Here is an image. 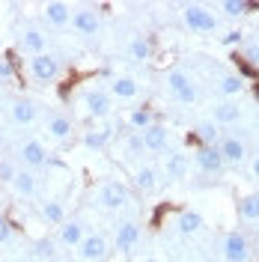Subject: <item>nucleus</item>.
I'll return each instance as SVG.
<instances>
[{
  "label": "nucleus",
  "instance_id": "obj_1",
  "mask_svg": "<svg viewBox=\"0 0 259 262\" xmlns=\"http://www.w3.org/2000/svg\"><path fill=\"white\" fill-rule=\"evenodd\" d=\"M185 24L191 27V30L197 33H214L218 30V18L211 15L206 6H197V3H191V6H185Z\"/></svg>",
  "mask_w": 259,
  "mask_h": 262
},
{
  "label": "nucleus",
  "instance_id": "obj_2",
  "mask_svg": "<svg viewBox=\"0 0 259 262\" xmlns=\"http://www.w3.org/2000/svg\"><path fill=\"white\" fill-rule=\"evenodd\" d=\"M30 69H33V78L39 83H51V81H57V75H60V60L54 54H39V57L30 60Z\"/></svg>",
  "mask_w": 259,
  "mask_h": 262
},
{
  "label": "nucleus",
  "instance_id": "obj_3",
  "mask_svg": "<svg viewBox=\"0 0 259 262\" xmlns=\"http://www.w3.org/2000/svg\"><path fill=\"white\" fill-rule=\"evenodd\" d=\"M167 86H170L173 98H176V101H182V104H191V101L197 98L194 81H191L185 72H170V75H167Z\"/></svg>",
  "mask_w": 259,
  "mask_h": 262
},
{
  "label": "nucleus",
  "instance_id": "obj_4",
  "mask_svg": "<svg viewBox=\"0 0 259 262\" xmlns=\"http://www.w3.org/2000/svg\"><path fill=\"white\" fill-rule=\"evenodd\" d=\"M224 262H250V245L242 232H227L224 238Z\"/></svg>",
  "mask_w": 259,
  "mask_h": 262
},
{
  "label": "nucleus",
  "instance_id": "obj_5",
  "mask_svg": "<svg viewBox=\"0 0 259 262\" xmlns=\"http://www.w3.org/2000/svg\"><path fill=\"white\" fill-rule=\"evenodd\" d=\"M78 253H81L83 262H101L107 256V238H104L101 232L83 235V242L78 245Z\"/></svg>",
  "mask_w": 259,
  "mask_h": 262
},
{
  "label": "nucleus",
  "instance_id": "obj_6",
  "mask_svg": "<svg viewBox=\"0 0 259 262\" xmlns=\"http://www.w3.org/2000/svg\"><path fill=\"white\" fill-rule=\"evenodd\" d=\"M98 200H101L104 209H122L131 200V191H128V185H122V182H107V185L101 188Z\"/></svg>",
  "mask_w": 259,
  "mask_h": 262
},
{
  "label": "nucleus",
  "instance_id": "obj_7",
  "mask_svg": "<svg viewBox=\"0 0 259 262\" xmlns=\"http://www.w3.org/2000/svg\"><path fill=\"white\" fill-rule=\"evenodd\" d=\"M194 158L206 173H221V170H224V158H221L218 146H200Z\"/></svg>",
  "mask_w": 259,
  "mask_h": 262
},
{
  "label": "nucleus",
  "instance_id": "obj_8",
  "mask_svg": "<svg viewBox=\"0 0 259 262\" xmlns=\"http://www.w3.org/2000/svg\"><path fill=\"white\" fill-rule=\"evenodd\" d=\"M143 137V149H152V152H158V149L167 146V137H170V131H167V125H161V122H152L149 128L140 134Z\"/></svg>",
  "mask_w": 259,
  "mask_h": 262
},
{
  "label": "nucleus",
  "instance_id": "obj_9",
  "mask_svg": "<svg viewBox=\"0 0 259 262\" xmlns=\"http://www.w3.org/2000/svg\"><path fill=\"white\" fill-rule=\"evenodd\" d=\"M83 104H87V111L93 116H107L111 114V96L104 93V90H90L87 96H83Z\"/></svg>",
  "mask_w": 259,
  "mask_h": 262
},
{
  "label": "nucleus",
  "instance_id": "obj_10",
  "mask_svg": "<svg viewBox=\"0 0 259 262\" xmlns=\"http://www.w3.org/2000/svg\"><path fill=\"white\" fill-rule=\"evenodd\" d=\"M218 152H221L224 164H242L244 161V143L239 137H224L218 143Z\"/></svg>",
  "mask_w": 259,
  "mask_h": 262
},
{
  "label": "nucleus",
  "instance_id": "obj_11",
  "mask_svg": "<svg viewBox=\"0 0 259 262\" xmlns=\"http://www.w3.org/2000/svg\"><path fill=\"white\" fill-rule=\"evenodd\" d=\"M137 238H140V227H137L134 221H125V224L116 227V247H119L122 253H128L131 247L137 245Z\"/></svg>",
  "mask_w": 259,
  "mask_h": 262
},
{
  "label": "nucleus",
  "instance_id": "obj_12",
  "mask_svg": "<svg viewBox=\"0 0 259 262\" xmlns=\"http://www.w3.org/2000/svg\"><path fill=\"white\" fill-rule=\"evenodd\" d=\"M72 24H75V30L81 33V36H96V33H98L96 9H78V12L72 15Z\"/></svg>",
  "mask_w": 259,
  "mask_h": 262
},
{
  "label": "nucleus",
  "instance_id": "obj_13",
  "mask_svg": "<svg viewBox=\"0 0 259 262\" xmlns=\"http://www.w3.org/2000/svg\"><path fill=\"white\" fill-rule=\"evenodd\" d=\"M21 158L27 167H42V164L48 161V149L42 146L39 140H27L24 146H21Z\"/></svg>",
  "mask_w": 259,
  "mask_h": 262
},
{
  "label": "nucleus",
  "instance_id": "obj_14",
  "mask_svg": "<svg viewBox=\"0 0 259 262\" xmlns=\"http://www.w3.org/2000/svg\"><path fill=\"white\" fill-rule=\"evenodd\" d=\"M45 21L54 24V27H63V24L72 21V9L60 0H51V3H45Z\"/></svg>",
  "mask_w": 259,
  "mask_h": 262
},
{
  "label": "nucleus",
  "instance_id": "obj_15",
  "mask_svg": "<svg viewBox=\"0 0 259 262\" xmlns=\"http://www.w3.org/2000/svg\"><path fill=\"white\" fill-rule=\"evenodd\" d=\"M242 119V107L235 101H221L214 104V125H232Z\"/></svg>",
  "mask_w": 259,
  "mask_h": 262
},
{
  "label": "nucleus",
  "instance_id": "obj_16",
  "mask_svg": "<svg viewBox=\"0 0 259 262\" xmlns=\"http://www.w3.org/2000/svg\"><path fill=\"white\" fill-rule=\"evenodd\" d=\"M21 48L33 54V57H39V54H45V36L36 30V27H27V30L21 33Z\"/></svg>",
  "mask_w": 259,
  "mask_h": 262
},
{
  "label": "nucleus",
  "instance_id": "obj_17",
  "mask_svg": "<svg viewBox=\"0 0 259 262\" xmlns=\"http://www.w3.org/2000/svg\"><path fill=\"white\" fill-rule=\"evenodd\" d=\"M12 119H15L18 125H30L33 119H36V104H33L30 98H18L15 104H12Z\"/></svg>",
  "mask_w": 259,
  "mask_h": 262
},
{
  "label": "nucleus",
  "instance_id": "obj_18",
  "mask_svg": "<svg viewBox=\"0 0 259 262\" xmlns=\"http://www.w3.org/2000/svg\"><path fill=\"white\" fill-rule=\"evenodd\" d=\"M60 242L69 247H78L83 242V227L78 221H66L63 227H60Z\"/></svg>",
  "mask_w": 259,
  "mask_h": 262
},
{
  "label": "nucleus",
  "instance_id": "obj_19",
  "mask_svg": "<svg viewBox=\"0 0 259 262\" xmlns=\"http://www.w3.org/2000/svg\"><path fill=\"white\" fill-rule=\"evenodd\" d=\"M12 188L21 196H33L36 194V176H33L30 170H21V173H15V179H12Z\"/></svg>",
  "mask_w": 259,
  "mask_h": 262
},
{
  "label": "nucleus",
  "instance_id": "obj_20",
  "mask_svg": "<svg viewBox=\"0 0 259 262\" xmlns=\"http://www.w3.org/2000/svg\"><path fill=\"white\" fill-rule=\"evenodd\" d=\"M42 217L48 221V224H54V227H63L66 224V209L60 200H48L45 206H42Z\"/></svg>",
  "mask_w": 259,
  "mask_h": 262
},
{
  "label": "nucleus",
  "instance_id": "obj_21",
  "mask_svg": "<svg viewBox=\"0 0 259 262\" xmlns=\"http://www.w3.org/2000/svg\"><path fill=\"white\" fill-rule=\"evenodd\" d=\"M48 134L54 140H66L72 134V119L69 116H51L48 119Z\"/></svg>",
  "mask_w": 259,
  "mask_h": 262
},
{
  "label": "nucleus",
  "instance_id": "obj_22",
  "mask_svg": "<svg viewBox=\"0 0 259 262\" xmlns=\"http://www.w3.org/2000/svg\"><path fill=\"white\" fill-rule=\"evenodd\" d=\"M179 229H182L185 235H191V232H200V229H203V217H200V212H191V209H185V212L179 214Z\"/></svg>",
  "mask_w": 259,
  "mask_h": 262
},
{
  "label": "nucleus",
  "instance_id": "obj_23",
  "mask_svg": "<svg viewBox=\"0 0 259 262\" xmlns=\"http://www.w3.org/2000/svg\"><path fill=\"white\" fill-rule=\"evenodd\" d=\"M152 122H155V116H152V111H149V107H137V111H131V116H128V125L134 131H140V134H143Z\"/></svg>",
  "mask_w": 259,
  "mask_h": 262
},
{
  "label": "nucleus",
  "instance_id": "obj_24",
  "mask_svg": "<svg viewBox=\"0 0 259 262\" xmlns=\"http://www.w3.org/2000/svg\"><path fill=\"white\" fill-rule=\"evenodd\" d=\"M111 128H96V131H87L83 134V146L87 149H104L107 146V140H111Z\"/></svg>",
  "mask_w": 259,
  "mask_h": 262
},
{
  "label": "nucleus",
  "instance_id": "obj_25",
  "mask_svg": "<svg viewBox=\"0 0 259 262\" xmlns=\"http://www.w3.org/2000/svg\"><path fill=\"white\" fill-rule=\"evenodd\" d=\"M134 185H137L143 194H152L155 185H158V182H155V170H152V167H140L137 176H134Z\"/></svg>",
  "mask_w": 259,
  "mask_h": 262
},
{
  "label": "nucleus",
  "instance_id": "obj_26",
  "mask_svg": "<svg viewBox=\"0 0 259 262\" xmlns=\"http://www.w3.org/2000/svg\"><path fill=\"white\" fill-rule=\"evenodd\" d=\"M111 93H114L116 98H134L137 96V83L131 81V78H116V81L111 83Z\"/></svg>",
  "mask_w": 259,
  "mask_h": 262
},
{
  "label": "nucleus",
  "instance_id": "obj_27",
  "mask_svg": "<svg viewBox=\"0 0 259 262\" xmlns=\"http://www.w3.org/2000/svg\"><path fill=\"white\" fill-rule=\"evenodd\" d=\"M239 214H242L244 221H259V194L244 196L242 203H239Z\"/></svg>",
  "mask_w": 259,
  "mask_h": 262
},
{
  "label": "nucleus",
  "instance_id": "obj_28",
  "mask_svg": "<svg viewBox=\"0 0 259 262\" xmlns=\"http://www.w3.org/2000/svg\"><path fill=\"white\" fill-rule=\"evenodd\" d=\"M128 54L134 57V60H149V57H152V39L137 36V39L128 45Z\"/></svg>",
  "mask_w": 259,
  "mask_h": 262
},
{
  "label": "nucleus",
  "instance_id": "obj_29",
  "mask_svg": "<svg viewBox=\"0 0 259 262\" xmlns=\"http://www.w3.org/2000/svg\"><path fill=\"white\" fill-rule=\"evenodd\" d=\"M221 93H224V96H242L244 78L242 75H227V78H221Z\"/></svg>",
  "mask_w": 259,
  "mask_h": 262
},
{
  "label": "nucleus",
  "instance_id": "obj_30",
  "mask_svg": "<svg viewBox=\"0 0 259 262\" xmlns=\"http://www.w3.org/2000/svg\"><path fill=\"white\" fill-rule=\"evenodd\" d=\"M185 170H188V161H185V155H170L167 158V179H182L185 176Z\"/></svg>",
  "mask_w": 259,
  "mask_h": 262
},
{
  "label": "nucleus",
  "instance_id": "obj_31",
  "mask_svg": "<svg viewBox=\"0 0 259 262\" xmlns=\"http://www.w3.org/2000/svg\"><path fill=\"white\" fill-rule=\"evenodd\" d=\"M259 9V3H247V0H224V12L227 15H244V12H253Z\"/></svg>",
  "mask_w": 259,
  "mask_h": 262
},
{
  "label": "nucleus",
  "instance_id": "obj_32",
  "mask_svg": "<svg viewBox=\"0 0 259 262\" xmlns=\"http://www.w3.org/2000/svg\"><path fill=\"white\" fill-rule=\"evenodd\" d=\"M218 125L214 122H203L200 128H197V140H203V146H214V140H218Z\"/></svg>",
  "mask_w": 259,
  "mask_h": 262
},
{
  "label": "nucleus",
  "instance_id": "obj_33",
  "mask_svg": "<svg viewBox=\"0 0 259 262\" xmlns=\"http://www.w3.org/2000/svg\"><path fill=\"white\" fill-rule=\"evenodd\" d=\"M36 253H39V256H54V242H51V238H39V242H36Z\"/></svg>",
  "mask_w": 259,
  "mask_h": 262
},
{
  "label": "nucleus",
  "instance_id": "obj_34",
  "mask_svg": "<svg viewBox=\"0 0 259 262\" xmlns=\"http://www.w3.org/2000/svg\"><path fill=\"white\" fill-rule=\"evenodd\" d=\"M15 167H12V164L9 161H0V182H9V185H12V179H15Z\"/></svg>",
  "mask_w": 259,
  "mask_h": 262
},
{
  "label": "nucleus",
  "instance_id": "obj_35",
  "mask_svg": "<svg viewBox=\"0 0 259 262\" xmlns=\"http://www.w3.org/2000/svg\"><path fill=\"white\" fill-rule=\"evenodd\" d=\"M242 60H244V63H250V66H259V42L247 45V51H244Z\"/></svg>",
  "mask_w": 259,
  "mask_h": 262
},
{
  "label": "nucleus",
  "instance_id": "obj_36",
  "mask_svg": "<svg viewBox=\"0 0 259 262\" xmlns=\"http://www.w3.org/2000/svg\"><path fill=\"white\" fill-rule=\"evenodd\" d=\"M15 78V69H12V63L6 60V57H0V81H12Z\"/></svg>",
  "mask_w": 259,
  "mask_h": 262
},
{
  "label": "nucleus",
  "instance_id": "obj_37",
  "mask_svg": "<svg viewBox=\"0 0 259 262\" xmlns=\"http://www.w3.org/2000/svg\"><path fill=\"white\" fill-rule=\"evenodd\" d=\"M125 146H128V152H131V155H140V152H143V137H140V134H131Z\"/></svg>",
  "mask_w": 259,
  "mask_h": 262
},
{
  "label": "nucleus",
  "instance_id": "obj_38",
  "mask_svg": "<svg viewBox=\"0 0 259 262\" xmlns=\"http://www.w3.org/2000/svg\"><path fill=\"white\" fill-rule=\"evenodd\" d=\"M9 235H12V224L6 217H0V242H9Z\"/></svg>",
  "mask_w": 259,
  "mask_h": 262
},
{
  "label": "nucleus",
  "instance_id": "obj_39",
  "mask_svg": "<svg viewBox=\"0 0 259 262\" xmlns=\"http://www.w3.org/2000/svg\"><path fill=\"white\" fill-rule=\"evenodd\" d=\"M239 42H242V30H229L224 36V45H239Z\"/></svg>",
  "mask_w": 259,
  "mask_h": 262
},
{
  "label": "nucleus",
  "instance_id": "obj_40",
  "mask_svg": "<svg viewBox=\"0 0 259 262\" xmlns=\"http://www.w3.org/2000/svg\"><path fill=\"white\" fill-rule=\"evenodd\" d=\"M250 170H253V176L259 179V155H256V161H253V167H250Z\"/></svg>",
  "mask_w": 259,
  "mask_h": 262
},
{
  "label": "nucleus",
  "instance_id": "obj_41",
  "mask_svg": "<svg viewBox=\"0 0 259 262\" xmlns=\"http://www.w3.org/2000/svg\"><path fill=\"white\" fill-rule=\"evenodd\" d=\"M146 262H161V259H146Z\"/></svg>",
  "mask_w": 259,
  "mask_h": 262
},
{
  "label": "nucleus",
  "instance_id": "obj_42",
  "mask_svg": "<svg viewBox=\"0 0 259 262\" xmlns=\"http://www.w3.org/2000/svg\"><path fill=\"white\" fill-rule=\"evenodd\" d=\"M256 98H259V86H256Z\"/></svg>",
  "mask_w": 259,
  "mask_h": 262
},
{
  "label": "nucleus",
  "instance_id": "obj_43",
  "mask_svg": "<svg viewBox=\"0 0 259 262\" xmlns=\"http://www.w3.org/2000/svg\"><path fill=\"white\" fill-rule=\"evenodd\" d=\"M221 262H224V259H221Z\"/></svg>",
  "mask_w": 259,
  "mask_h": 262
}]
</instances>
